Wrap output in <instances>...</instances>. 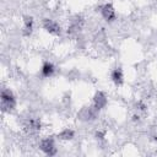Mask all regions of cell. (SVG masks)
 <instances>
[{"instance_id":"1","label":"cell","mask_w":157,"mask_h":157,"mask_svg":"<svg viewBox=\"0 0 157 157\" xmlns=\"http://www.w3.org/2000/svg\"><path fill=\"white\" fill-rule=\"evenodd\" d=\"M1 110L4 113H11L16 108V97L10 88H2L1 94Z\"/></svg>"},{"instance_id":"2","label":"cell","mask_w":157,"mask_h":157,"mask_svg":"<svg viewBox=\"0 0 157 157\" xmlns=\"http://www.w3.org/2000/svg\"><path fill=\"white\" fill-rule=\"evenodd\" d=\"M98 113H99V110H97L93 105L83 107L77 113V119L81 120V121H93V120L97 119Z\"/></svg>"},{"instance_id":"3","label":"cell","mask_w":157,"mask_h":157,"mask_svg":"<svg viewBox=\"0 0 157 157\" xmlns=\"http://www.w3.org/2000/svg\"><path fill=\"white\" fill-rule=\"evenodd\" d=\"M39 148H40V151H42L44 155H47V156H55L56 152H58V148H56V146H55V141H54V139H53L52 136L40 140V142H39Z\"/></svg>"},{"instance_id":"4","label":"cell","mask_w":157,"mask_h":157,"mask_svg":"<svg viewBox=\"0 0 157 157\" xmlns=\"http://www.w3.org/2000/svg\"><path fill=\"white\" fill-rule=\"evenodd\" d=\"M99 11H101L102 17H103L107 22H113V21L117 20V11H115V9H114V6H113L112 4L107 2V4L102 5V6L99 7Z\"/></svg>"},{"instance_id":"5","label":"cell","mask_w":157,"mask_h":157,"mask_svg":"<svg viewBox=\"0 0 157 157\" xmlns=\"http://www.w3.org/2000/svg\"><path fill=\"white\" fill-rule=\"evenodd\" d=\"M42 26L45 29V32H48V33H50L53 36H59L61 33L60 25L56 21L52 20V18H44L43 22H42Z\"/></svg>"},{"instance_id":"6","label":"cell","mask_w":157,"mask_h":157,"mask_svg":"<svg viewBox=\"0 0 157 157\" xmlns=\"http://www.w3.org/2000/svg\"><path fill=\"white\" fill-rule=\"evenodd\" d=\"M108 104V98L107 94L103 91H97L92 98V105L97 109V110H102L107 107Z\"/></svg>"},{"instance_id":"7","label":"cell","mask_w":157,"mask_h":157,"mask_svg":"<svg viewBox=\"0 0 157 157\" xmlns=\"http://www.w3.org/2000/svg\"><path fill=\"white\" fill-rule=\"evenodd\" d=\"M33 28H34V20L32 16L27 15V16H23V28H22V34L25 37H29L33 32Z\"/></svg>"},{"instance_id":"8","label":"cell","mask_w":157,"mask_h":157,"mask_svg":"<svg viewBox=\"0 0 157 157\" xmlns=\"http://www.w3.org/2000/svg\"><path fill=\"white\" fill-rule=\"evenodd\" d=\"M110 80L115 86H121L124 83V72L121 67H114L110 72Z\"/></svg>"},{"instance_id":"9","label":"cell","mask_w":157,"mask_h":157,"mask_svg":"<svg viewBox=\"0 0 157 157\" xmlns=\"http://www.w3.org/2000/svg\"><path fill=\"white\" fill-rule=\"evenodd\" d=\"M54 74H55V66H54V64L50 63V61H44L43 65H42V67H40V75H42V77L48 78V77H52Z\"/></svg>"},{"instance_id":"10","label":"cell","mask_w":157,"mask_h":157,"mask_svg":"<svg viewBox=\"0 0 157 157\" xmlns=\"http://www.w3.org/2000/svg\"><path fill=\"white\" fill-rule=\"evenodd\" d=\"M26 128H27V130H28L29 132H37V131L40 130L42 123H40V120H39L38 118H32V119H29V120L27 121Z\"/></svg>"},{"instance_id":"11","label":"cell","mask_w":157,"mask_h":157,"mask_svg":"<svg viewBox=\"0 0 157 157\" xmlns=\"http://www.w3.org/2000/svg\"><path fill=\"white\" fill-rule=\"evenodd\" d=\"M56 137L59 139V140H64V141H67V140H72L74 137H75V131L72 130V129H69V128H66V129H64V130H61L58 135H56Z\"/></svg>"},{"instance_id":"12","label":"cell","mask_w":157,"mask_h":157,"mask_svg":"<svg viewBox=\"0 0 157 157\" xmlns=\"http://www.w3.org/2000/svg\"><path fill=\"white\" fill-rule=\"evenodd\" d=\"M135 107H136V109H137V110H140V112H146V110H147V107H146V104H145L144 102H141V101L136 102Z\"/></svg>"},{"instance_id":"13","label":"cell","mask_w":157,"mask_h":157,"mask_svg":"<svg viewBox=\"0 0 157 157\" xmlns=\"http://www.w3.org/2000/svg\"><path fill=\"white\" fill-rule=\"evenodd\" d=\"M96 139L98 140V141H103L104 140V137H105V131H101V130H98V131H96Z\"/></svg>"},{"instance_id":"14","label":"cell","mask_w":157,"mask_h":157,"mask_svg":"<svg viewBox=\"0 0 157 157\" xmlns=\"http://www.w3.org/2000/svg\"><path fill=\"white\" fill-rule=\"evenodd\" d=\"M132 120H134V121H139V120H140V117L135 114V115H132Z\"/></svg>"},{"instance_id":"15","label":"cell","mask_w":157,"mask_h":157,"mask_svg":"<svg viewBox=\"0 0 157 157\" xmlns=\"http://www.w3.org/2000/svg\"><path fill=\"white\" fill-rule=\"evenodd\" d=\"M152 140H155V141H157V132L152 135Z\"/></svg>"}]
</instances>
